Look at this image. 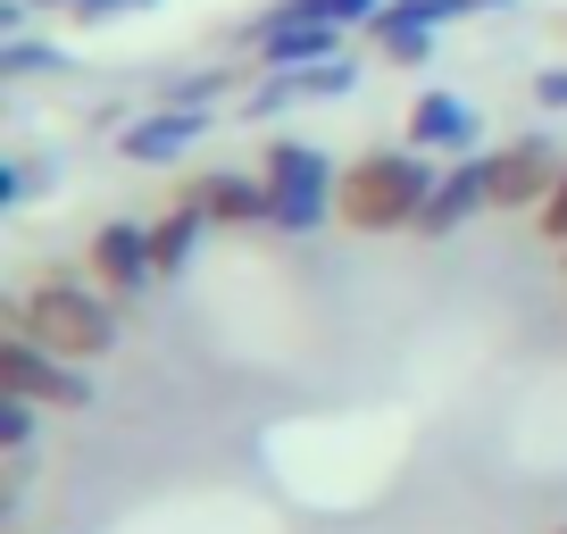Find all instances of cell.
Segmentation results:
<instances>
[{"instance_id":"30bf717a","label":"cell","mask_w":567,"mask_h":534,"mask_svg":"<svg viewBox=\"0 0 567 534\" xmlns=\"http://www.w3.org/2000/svg\"><path fill=\"white\" fill-rule=\"evenodd\" d=\"M250 51H259L267 68H318V59H334V51H342V25L301 18V9H276V18L250 25Z\"/></svg>"},{"instance_id":"8992f818","label":"cell","mask_w":567,"mask_h":534,"mask_svg":"<svg viewBox=\"0 0 567 534\" xmlns=\"http://www.w3.org/2000/svg\"><path fill=\"white\" fill-rule=\"evenodd\" d=\"M559 167L567 160L543 143V134H509L501 151H484V193H493L501 217H526V209H543V201H550Z\"/></svg>"},{"instance_id":"277c9868","label":"cell","mask_w":567,"mask_h":534,"mask_svg":"<svg viewBox=\"0 0 567 534\" xmlns=\"http://www.w3.org/2000/svg\"><path fill=\"white\" fill-rule=\"evenodd\" d=\"M0 384L18 392V401H42V410H92V368L84 359L42 351L18 326H0Z\"/></svg>"},{"instance_id":"d6986e66","label":"cell","mask_w":567,"mask_h":534,"mask_svg":"<svg viewBox=\"0 0 567 534\" xmlns=\"http://www.w3.org/2000/svg\"><path fill=\"white\" fill-rule=\"evenodd\" d=\"M534 234H543L550 250H567V167H559V184H550V201L534 209Z\"/></svg>"},{"instance_id":"4fadbf2b","label":"cell","mask_w":567,"mask_h":534,"mask_svg":"<svg viewBox=\"0 0 567 534\" xmlns=\"http://www.w3.org/2000/svg\"><path fill=\"white\" fill-rule=\"evenodd\" d=\"M200 201H184L176 193V209H159L151 217V250H159V276H184V259H193V243H200Z\"/></svg>"},{"instance_id":"7402d4cb","label":"cell","mask_w":567,"mask_h":534,"mask_svg":"<svg viewBox=\"0 0 567 534\" xmlns=\"http://www.w3.org/2000/svg\"><path fill=\"white\" fill-rule=\"evenodd\" d=\"M34 9H42V18H75V25H84L92 9H101V0H34Z\"/></svg>"},{"instance_id":"2e32d148","label":"cell","mask_w":567,"mask_h":534,"mask_svg":"<svg viewBox=\"0 0 567 534\" xmlns=\"http://www.w3.org/2000/svg\"><path fill=\"white\" fill-rule=\"evenodd\" d=\"M284 9L326 18V25H375V18H384V0H284Z\"/></svg>"},{"instance_id":"6da1fadb","label":"cell","mask_w":567,"mask_h":534,"mask_svg":"<svg viewBox=\"0 0 567 534\" xmlns=\"http://www.w3.org/2000/svg\"><path fill=\"white\" fill-rule=\"evenodd\" d=\"M0 326H18L42 351L92 368V359L117 351V292H101L92 276H68V267H42V276H25V285L9 292V318Z\"/></svg>"},{"instance_id":"ba28073f","label":"cell","mask_w":567,"mask_h":534,"mask_svg":"<svg viewBox=\"0 0 567 534\" xmlns=\"http://www.w3.org/2000/svg\"><path fill=\"white\" fill-rule=\"evenodd\" d=\"M200 134H209V109H176V101H159V109H142V117H125V125H117V160H134V167H167V160H184V151H200Z\"/></svg>"},{"instance_id":"3957f363","label":"cell","mask_w":567,"mask_h":534,"mask_svg":"<svg viewBox=\"0 0 567 534\" xmlns=\"http://www.w3.org/2000/svg\"><path fill=\"white\" fill-rule=\"evenodd\" d=\"M259 184H267V226L276 234H318L334 217V160L301 134H267Z\"/></svg>"},{"instance_id":"5b68a950","label":"cell","mask_w":567,"mask_h":534,"mask_svg":"<svg viewBox=\"0 0 567 534\" xmlns=\"http://www.w3.org/2000/svg\"><path fill=\"white\" fill-rule=\"evenodd\" d=\"M493 9H509V0H384V18L368 25L375 51L392 59V68H425L434 59V34H443L451 18H493Z\"/></svg>"},{"instance_id":"9a60e30c","label":"cell","mask_w":567,"mask_h":534,"mask_svg":"<svg viewBox=\"0 0 567 534\" xmlns=\"http://www.w3.org/2000/svg\"><path fill=\"white\" fill-rule=\"evenodd\" d=\"M51 68H59L51 42H34V34H9V42H0V84H25V75H51Z\"/></svg>"},{"instance_id":"7c38bea8","label":"cell","mask_w":567,"mask_h":534,"mask_svg":"<svg viewBox=\"0 0 567 534\" xmlns=\"http://www.w3.org/2000/svg\"><path fill=\"white\" fill-rule=\"evenodd\" d=\"M184 201H200V217H209V226H226V234L267 226V184H259V176H234V167L193 176V184H184Z\"/></svg>"},{"instance_id":"8fae6325","label":"cell","mask_w":567,"mask_h":534,"mask_svg":"<svg viewBox=\"0 0 567 534\" xmlns=\"http://www.w3.org/2000/svg\"><path fill=\"white\" fill-rule=\"evenodd\" d=\"M484 209H493V193H484V151H476V160H451L443 176H434V201H425L417 234L443 243V234H460L467 217H484Z\"/></svg>"},{"instance_id":"44dd1931","label":"cell","mask_w":567,"mask_h":534,"mask_svg":"<svg viewBox=\"0 0 567 534\" xmlns=\"http://www.w3.org/2000/svg\"><path fill=\"white\" fill-rule=\"evenodd\" d=\"M534 109H567V68H543V75H534Z\"/></svg>"},{"instance_id":"e0dca14e","label":"cell","mask_w":567,"mask_h":534,"mask_svg":"<svg viewBox=\"0 0 567 534\" xmlns=\"http://www.w3.org/2000/svg\"><path fill=\"white\" fill-rule=\"evenodd\" d=\"M284 109H292V75H276V68H267V84H250L243 92V117H284Z\"/></svg>"},{"instance_id":"52a82bcc","label":"cell","mask_w":567,"mask_h":534,"mask_svg":"<svg viewBox=\"0 0 567 534\" xmlns=\"http://www.w3.org/2000/svg\"><path fill=\"white\" fill-rule=\"evenodd\" d=\"M84 276H92L101 292H117V301L151 292V285H159V250H151V226H142V217H109V226L84 243Z\"/></svg>"},{"instance_id":"603a6c76","label":"cell","mask_w":567,"mask_h":534,"mask_svg":"<svg viewBox=\"0 0 567 534\" xmlns=\"http://www.w3.org/2000/svg\"><path fill=\"white\" fill-rule=\"evenodd\" d=\"M134 9H151V0H101V9H92L84 25H117V18H134Z\"/></svg>"},{"instance_id":"d4e9b609","label":"cell","mask_w":567,"mask_h":534,"mask_svg":"<svg viewBox=\"0 0 567 534\" xmlns=\"http://www.w3.org/2000/svg\"><path fill=\"white\" fill-rule=\"evenodd\" d=\"M559 534H567V526H559Z\"/></svg>"},{"instance_id":"ac0fdd59","label":"cell","mask_w":567,"mask_h":534,"mask_svg":"<svg viewBox=\"0 0 567 534\" xmlns=\"http://www.w3.org/2000/svg\"><path fill=\"white\" fill-rule=\"evenodd\" d=\"M34 418H42V401H18V392H9V410H0V451H34Z\"/></svg>"},{"instance_id":"9c48e42d","label":"cell","mask_w":567,"mask_h":534,"mask_svg":"<svg viewBox=\"0 0 567 534\" xmlns=\"http://www.w3.org/2000/svg\"><path fill=\"white\" fill-rule=\"evenodd\" d=\"M476 109L460 101V92H417V101H409V125H401V143L409 151H425V160H434V151H443V160H476Z\"/></svg>"},{"instance_id":"5bb4252c","label":"cell","mask_w":567,"mask_h":534,"mask_svg":"<svg viewBox=\"0 0 567 534\" xmlns=\"http://www.w3.org/2000/svg\"><path fill=\"white\" fill-rule=\"evenodd\" d=\"M276 75H292V101H342V92H359V59L351 51L318 59V68H276Z\"/></svg>"},{"instance_id":"7a4b0ae2","label":"cell","mask_w":567,"mask_h":534,"mask_svg":"<svg viewBox=\"0 0 567 534\" xmlns=\"http://www.w3.org/2000/svg\"><path fill=\"white\" fill-rule=\"evenodd\" d=\"M434 176L443 167L425 160V151H359L351 167L334 176V217L351 234H417L425 201H434Z\"/></svg>"},{"instance_id":"cb8c5ba5","label":"cell","mask_w":567,"mask_h":534,"mask_svg":"<svg viewBox=\"0 0 567 534\" xmlns=\"http://www.w3.org/2000/svg\"><path fill=\"white\" fill-rule=\"evenodd\" d=\"M559 267H567V250H559Z\"/></svg>"},{"instance_id":"ffe728a7","label":"cell","mask_w":567,"mask_h":534,"mask_svg":"<svg viewBox=\"0 0 567 534\" xmlns=\"http://www.w3.org/2000/svg\"><path fill=\"white\" fill-rule=\"evenodd\" d=\"M34 193H42V167L34 160H9V167H0V209H25Z\"/></svg>"}]
</instances>
